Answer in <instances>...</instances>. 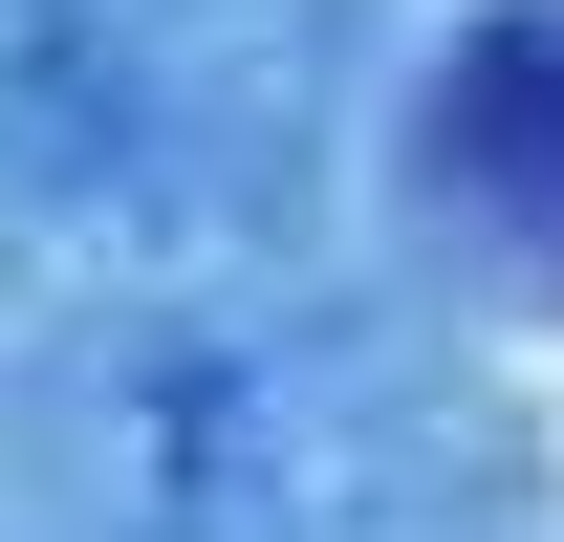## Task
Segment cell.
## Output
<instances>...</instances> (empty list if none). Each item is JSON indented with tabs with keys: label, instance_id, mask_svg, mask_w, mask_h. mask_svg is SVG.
Wrapping results in <instances>:
<instances>
[{
	"label": "cell",
	"instance_id": "6da1fadb",
	"mask_svg": "<svg viewBox=\"0 0 564 542\" xmlns=\"http://www.w3.org/2000/svg\"><path fill=\"white\" fill-rule=\"evenodd\" d=\"M434 174H456L499 239H564V0H521V22L456 44V87H434Z\"/></svg>",
	"mask_w": 564,
	"mask_h": 542
}]
</instances>
